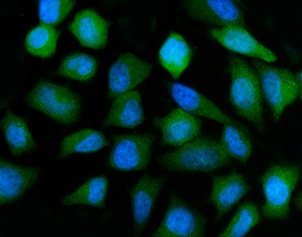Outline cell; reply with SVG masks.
<instances>
[{
  "mask_svg": "<svg viewBox=\"0 0 302 237\" xmlns=\"http://www.w3.org/2000/svg\"><path fill=\"white\" fill-rule=\"evenodd\" d=\"M69 28L82 46L98 49L106 44L108 23L93 10L86 9L78 12Z\"/></svg>",
  "mask_w": 302,
  "mask_h": 237,
  "instance_id": "5bb4252c",
  "label": "cell"
},
{
  "mask_svg": "<svg viewBox=\"0 0 302 237\" xmlns=\"http://www.w3.org/2000/svg\"><path fill=\"white\" fill-rule=\"evenodd\" d=\"M191 56L190 48L179 34L171 33L159 52L162 65L175 79L178 78L188 66Z\"/></svg>",
  "mask_w": 302,
  "mask_h": 237,
  "instance_id": "d6986e66",
  "label": "cell"
},
{
  "mask_svg": "<svg viewBox=\"0 0 302 237\" xmlns=\"http://www.w3.org/2000/svg\"><path fill=\"white\" fill-rule=\"evenodd\" d=\"M1 126L9 151L18 157L34 150L36 144L26 121L11 111H6L1 121Z\"/></svg>",
  "mask_w": 302,
  "mask_h": 237,
  "instance_id": "e0dca14e",
  "label": "cell"
},
{
  "mask_svg": "<svg viewBox=\"0 0 302 237\" xmlns=\"http://www.w3.org/2000/svg\"><path fill=\"white\" fill-rule=\"evenodd\" d=\"M297 83L298 85L301 98L302 97V71L301 70L298 72L296 75L295 76Z\"/></svg>",
  "mask_w": 302,
  "mask_h": 237,
  "instance_id": "4316f807",
  "label": "cell"
},
{
  "mask_svg": "<svg viewBox=\"0 0 302 237\" xmlns=\"http://www.w3.org/2000/svg\"><path fill=\"white\" fill-rule=\"evenodd\" d=\"M97 64L92 56L85 53L72 54L66 57L55 74L82 82L90 80L94 75Z\"/></svg>",
  "mask_w": 302,
  "mask_h": 237,
  "instance_id": "cb8c5ba5",
  "label": "cell"
},
{
  "mask_svg": "<svg viewBox=\"0 0 302 237\" xmlns=\"http://www.w3.org/2000/svg\"><path fill=\"white\" fill-rule=\"evenodd\" d=\"M153 124L160 132L161 143L165 145L179 147L201 134V121L180 108L155 118Z\"/></svg>",
  "mask_w": 302,
  "mask_h": 237,
  "instance_id": "9c48e42d",
  "label": "cell"
},
{
  "mask_svg": "<svg viewBox=\"0 0 302 237\" xmlns=\"http://www.w3.org/2000/svg\"><path fill=\"white\" fill-rule=\"evenodd\" d=\"M185 7L193 18L222 27L237 25L244 27L243 14L232 0H190Z\"/></svg>",
  "mask_w": 302,
  "mask_h": 237,
  "instance_id": "7c38bea8",
  "label": "cell"
},
{
  "mask_svg": "<svg viewBox=\"0 0 302 237\" xmlns=\"http://www.w3.org/2000/svg\"><path fill=\"white\" fill-rule=\"evenodd\" d=\"M166 180L165 177L143 174L130 191L134 235L138 236L145 227Z\"/></svg>",
  "mask_w": 302,
  "mask_h": 237,
  "instance_id": "8fae6325",
  "label": "cell"
},
{
  "mask_svg": "<svg viewBox=\"0 0 302 237\" xmlns=\"http://www.w3.org/2000/svg\"><path fill=\"white\" fill-rule=\"evenodd\" d=\"M144 116L139 92L131 90L113 99L104 120L106 126L133 129L142 124Z\"/></svg>",
  "mask_w": 302,
  "mask_h": 237,
  "instance_id": "2e32d148",
  "label": "cell"
},
{
  "mask_svg": "<svg viewBox=\"0 0 302 237\" xmlns=\"http://www.w3.org/2000/svg\"><path fill=\"white\" fill-rule=\"evenodd\" d=\"M295 203L297 208L301 211L302 210V193L301 192L297 195L295 200Z\"/></svg>",
  "mask_w": 302,
  "mask_h": 237,
  "instance_id": "83f0119b",
  "label": "cell"
},
{
  "mask_svg": "<svg viewBox=\"0 0 302 237\" xmlns=\"http://www.w3.org/2000/svg\"><path fill=\"white\" fill-rule=\"evenodd\" d=\"M203 227L199 217L172 194L160 224L150 236L201 237Z\"/></svg>",
  "mask_w": 302,
  "mask_h": 237,
  "instance_id": "52a82bcc",
  "label": "cell"
},
{
  "mask_svg": "<svg viewBox=\"0 0 302 237\" xmlns=\"http://www.w3.org/2000/svg\"><path fill=\"white\" fill-rule=\"evenodd\" d=\"M76 3L74 0H40L39 17L40 23L53 27L59 24Z\"/></svg>",
  "mask_w": 302,
  "mask_h": 237,
  "instance_id": "484cf974",
  "label": "cell"
},
{
  "mask_svg": "<svg viewBox=\"0 0 302 237\" xmlns=\"http://www.w3.org/2000/svg\"><path fill=\"white\" fill-rule=\"evenodd\" d=\"M211 35L227 49L268 63L276 61V55L241 26L230 25L214 28Z\"/></svg>",
  "mask_w": 302,
  "mask_h": 237,
  "instance_id": "30bf717a",
  "label": "cell"
},
{
  "mask_svg": "<svg viewBox=\"0 0 302 237\" xmlns=\"http://www.w3.org/2000/svg\"><path fill=\"white\" fill-rule=\"evenodd\" d=\"M108 186L107 178L100 175L92 178L67 196L63 200L66 205H85L102 208Z\"/></svg>",
  "mask_w": 302,
  "mask_h": 237,
  "instance_id": "7402d4cb",
  "label": "cell"
},
{
  "mask_svg": "<svg viewBox=\"0 0 302 237\" xmlns=\"http://www.w3.org/2000/svg\"><path fill=\"white\" fill-rule=\"evenodd\" d=\"M155 137L148 133L116 135L108 160L109 165L123 171L145 170L150 161Z\"/></svg>",
  "mask_w": 302,
  "mask_h": 237,
  "instance_id": "8992f818",
  "label": "cell"
},
{
  "mask_svg": "<svg viewBox=\"0 0 302 237\" xmlns=\"http://www.w3.org/2000/svg\"><path fill=\"white\" fill-rule=\"evenodd\" d=\"M297 164H276L270 167L261 178L265 202L262 208L266 218L283 220L290 212L293 191L301 176Z\"/></svg>",
  "mask_w": 302,
  "mask_h": 237,
  "instance_id": "277c9868",
  "label": "cell"
},
{
  "mask_svg": "<svg viewBox=\"0 0 302 237\" xmlns=\"http://www.w3.org/2000/svg\"><path fill=\"white\" fill-rule=\"evenodd\" d=\"M251 62L259 76L263 97L272 118L277 122L285 108L298 96L301 98L295 75L288 69L274 66L259 59H253Z\"/></svg>",
  "mask_w": 302,
  "mask_h": 237,
  "instance_id": "5b68a950",
  "label": "cell"
},
{
  "mask_svg": "<svg viewBox=\"0 0 302 237\" xmlns=\"http://www.w3.org/2000/svg\"><path fill=\"white\" fill-rule=\"evenodd\" d=\"M231 159L220 141L200 135L163 155L158 158V161L170 171L208 173L229 164Z\"/></svg>",
  "mask_w": 302,
  "mask_h": 237,
  "instance_id": "7a4b0ae2",
  "label": "cell"
},
{
  "mask_svg": "<svg viewBox=\"0 0 302 237\" xmlns=\"http://www.w3.org/2000/svg\"><path fill=\"white\" fill-rule=\"evenodd\" d=\"M171 91L173 98L180 108L192 115L223 124L235 121L226 115L211 100L193 88L175 83L171 86Z\"/></svg>",
  "mask_w": 302,
  "mask_h": 237,
  "instance_id": "4fadbf2b",
  "label": "cell"
},
{
  "mask_svg": "<svg viewBox=\"0 0 302 237\" xmlns=\"http://www.w3.org/2000/svg\"><path fill=\"white\" fill-rule=\"evenodd\" d=\"M220 142L230 157L242 163H246L251 156L253 145L251 133L247 126L237 121L223 124Z\"/></svg>",
  "mask_w": 302,
  "mask_h": 237,
  "instance_id": "ac0fdd59",
  "label": "cell"
},
{
  "mask_svg": "<svg viewBox=\"0 0 302 237\" xmlns=\"http://www.w3.org/2000/svg\"><path fill=\"white\" fill-rule=\"evenodd\" d=\"M228 70L231 77L229 98L240 117L259 132L266 131L263 95L259 76L254 68L236 56L230 58Z\"/></svg>",
  "mask_w": 302,
  "mask_h": 237,
  "instance_id": "6da1fadb",
  "label": "cell"
},
{
  "mask_svg": "<svg viewBox=\"0 0 302 237\" xmlns=\"http://www.w3.org/2000/svg\"><path fill=\"white\" fill-rule=\"evenodd\" d=\"M60 34L54 27L40 23L27 33L24 42L25 48L34 56L42 58H49L55 52Z\"/></svg>",
  "mask_w": 302,
  "mask_h": 237,
  "instance_id": "603a6c76",
  "label": "cell"
},
{
  "mask_svg": "<svg viewBox=\"0 0 302 237\" xmlns=\"http://www.w3.org/2000/svg\"><path fill=\"white\" fill-rule=\"evenodd\" d=\"M107 144L106 138L101 132L91 129H83L63 139L60 145L58 157L62 159L75 153L96 151Z\"/></svg>",
  "mask_w": 302,
  "mask_h": 237,
  "instance_id": "44dd1931",
  "label": "cell"
},
{
  "mask_svg": "<svg viewBox=\"0 0 302 237\" xmlns=\"http://www.w3.org/2000/svg\"><path fill=\"white\" fill-rule=\"evenodd\" d=\"M248 190L245 179L237 172L213 177L210 198L217 210L218 217L229 211Z\"/></svg>",
  "mask_w": 302,
  "mask_h": 237,
  "instance_id": "9a60e30c",
  "label": "cell"
},
{
  "mask_svg": "<svg viewBox=\"0 0 302 237\" xmlns=\"http://www.w3.org/2000/svg\"><path fill=\"white\" fill-rule=\"evenodd\" d=\"M152 69L150 64L131 53L122 54L109 70V97L114 99L132 90L149 77Z\"/></svg>",
  "mask_w": 302,
  "mask_h": 237,
  "instance_id": "ba28073f",
  "label": "cell"
},
{
  "mask_svg": "<svg viewBox=\"0 0 302 237\" xmlns=\"http://www.w3.org/2000/svg\"><path fill=\"white\" fill-rule=\"evenodd\" d=\"M26 103L61 124L68 125L79 119L78 96L67 87L46 80L38 82L29 92Z\"/></svg>",
  "mask_w": 302,
  "mask_h": 237,
  "instance_id": "3957f363",
  "label": "cell"
},
{
  "mask_svg": "<svg viewBox=\"0 0 302 237\" xmlns=\"http://www.w3.org/2000/svg\"><path fill=\"white\" fill-rule=\"evenodd\" d=\"M260 215L254 203L245 202L240 205L226 228L219 237H242L259 222Z\"/></svg>",
  "mask_w": 302,
  "mask_h": 237,
  "instance_id": "d4e9b609",
  "label": "cell"
},
{
  "mask_svg": "<svg viewBox=\"0 0 302 237\" xmlns=\"http://www.w3.org/2000/svg\"><path fill=\"white\" fill-rule=\"evenodd\" d=\"M41 168L35 166L20 165L3 158L0 160L1 190L3 196H14L22 189L23 185L33 182L39 177Z\"/></svg>",
  "mask_w": 302,
  "mask_h": 237,
  "instance_id": "ffe728a7",
  "label": "cell"
}]
</instances>
